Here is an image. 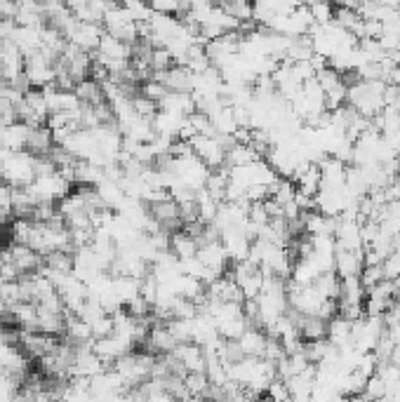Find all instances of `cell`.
<instances>
[{
  "instance_id": "1",
  "label": "cell",
  "mask_w": 400,
  "mask_h": 402,
  "mask_svg": "<svg viewBox=\"0 0 400 402\" xmlns=\"http://www.w3.org/2000/svg\"><path fill=\"white\" fill-rule=\"evenodd\" d=\"M0 179L7 189H26L36 181V158L26 151H0Z\"/></svg>"
},
{
  "instance_id": "2",
  "label": "cell",
  "mask_w": 400,
  "mask_h": 402,
  "mask_svg": "<svg viewBox=\"0 0 400 402\" xmlns=\"http://www.w3.org/2000/svg\"><path fill=\"white\" fill-rule=\"evenodd\" d=\"M266 344H268L266 332L264 329H252V327H248V332L238 339V346H241L245 358H255V360H264Z\"/></svg>"
},
{
  "instance_id": "3",
  "label": "cell",
  "mask_w": 400,
  "mask_h": 402,
  "mask_svg": "<svg viewBox=\"0 0 400 402\" xmlns=\"http://www.w3.org/2000/svg\"><path fill=\"white\" fill-rule=\"evenodd\" d=\"M52 149H55V137L48 127H36L28 132V142H26V153L36 158L50 156Z\"/></svg>"
},
{
  "instance_id": "4",
  "label": "cell",
  "mask_w": 400,
  "mask_h": 402,
  "mask_svg": "<svg viewBox=\"0 0 400 402\" xmlns=\"http://www.w3.org/2000/svg\"><path fill=\"white\" fill-rule=\"evenodd\" d=\"M365 301V287L360 285L358 277H344L340 290V304H363Z\"/></svg>"
},
{
  "instance_id": "5",
  "label": "cell",
  "mask_w": 400,
  "mask_h": 402,
  "mask_svg": "<svg viewBox=\"0 0 400 402\" xmlns=\"http://www.w3.org/2000/svg\"><path fill=\"white\" fill-rule=\"evenodd\" d=\"M360 285L367 290H372L374 285H379L384 280V273H381V266H363V273H360Z\"/></svg>"
},
{
  "instance_id": "6",
  "label": "cell",
  "mask_w": 400,
  "mask_h": 402,
  "mask_svg": "<svg viewBox=\"0 0 400 402\" xmlns=\"http://www.w3.org/2000/svg\"><path fill=\"white\" fill-rule=\"evenodd\" d=\"M394 285H396V301H400V280H396Z\"/></svg>"
}]
</instances>
